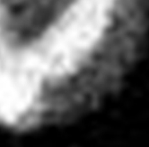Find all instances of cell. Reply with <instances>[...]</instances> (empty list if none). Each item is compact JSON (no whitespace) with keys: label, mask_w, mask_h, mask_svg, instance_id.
Masks as SVG:
<instances>
[{"label":"cell","mask_w":149,"mask_h":147,"mask_svg":"<svg viewBox=\"0 0 149 147\" xmlns=\"http://www.w3.org/2000/svg\"><path fill=\"white\" fill-rule=\"evenodd\" d=\"M114 0H0V55L17 63L54 61L99 34Z\"/></svg>","instance_id":"1"}]
</instances>
